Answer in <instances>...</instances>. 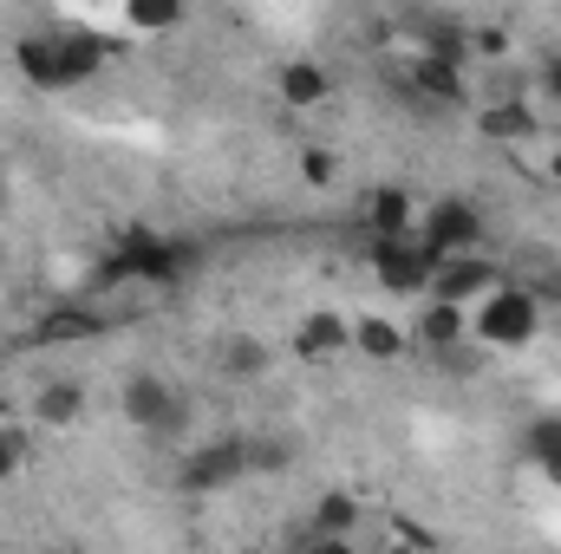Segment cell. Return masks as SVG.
Segmentation results:
<instances>
[{
	"label": "cell",
	"mask_w": 561,
	"mask_h": 554,
	"mask_svg": "<svg viewBox=\"0 0 561 554\" xmlns=\"http://www.w3.org/2000/svg\"><path fill=\"white\" fill-rule=\"evenodd\" d=\"M366 262H373V280L386 293H399V300H424L431 293V275H437V255L424 249L419 235H373Z\"/></svg>",
	"instance_id": "cell-3"
},
{
	"label": "cell",
	"mask_w": 561,
	"mask_h": 554,
	"mask_svg": "<svg viewBox=\"0 0 561 554\" xmlns=\"http://www.w3.org/2000/svg\"><path fill=\"white\" fill-rule=\"evenodd\" d=\"M353 535H359V503H353L346 489L320 496V503H313V529H307V542H320V549H346Z\"/></svg>",
	"instance_id": "cell-17"
},
{
	"label": "cell",
	"mask_w": 561,
	"mask_h": 554,
	"mask_svg": "<svg viewBox=\"0 0 561 554\" xmlns=\"http://www.w3.org/2000/svg\"><path fill=\"white\" fill-rule=\"evenodd\" d=\"M300 176H307V189H333L340 183V157L327 143H307L300 150Z\"/></svg>",
	"instance_id": "cell-23"
},
{
	"label": "cell",
	"mask_w": 561,
	"mask_h": 554,
	"mask_svg": "<svg viewBox=\"0 0 561 554\" xmlns=\"http://www.w3.org/2000/svg\"><path fill=\"white\" fill-rule=\"evenodd\" d=\"M386 542H405V549H431V542H437V535H424V529H412V522H399V529H392V535H386Z\"/></svg>",
	"instance_id": "cell-29"
},
{
	"label": "cell",
	"mask_w": 561,
	"mask_h": 554,
	"mask_svg": "<svg viewBox=\"0 0 561 554\" xmlns=\"http://www.w3.org/2000/svg\"><path fill=\"white\" fill-rule=\"evenodd\" d=\"M33 417L66 430V424H79V417H85V392H79L72 379H53V385H39V399H33Z\"/></svg>",
	"instance_id": "cell-21"
},
{
	"label": "cell",
	"mask_w": 561,
	"mask_h": 554,
	"mask_svg": "<svg viewBox=\"0 0 561 554\" xmlns=\"http://www.w3.org/2000/svg\"><path fill=\"white\" fill-rule=\"evenodd\" d=\"M105 326H112V320H105L92 300H66V307H53V313L33 326V339H39V346H79V339H99Z\"/></svg>",
	"instance_id": "cell-13"
},
{
	"label": "cell",
	"mask_w": 561,
	"mask_h": 554,
	"mask_svg": "<svg viewBox=\"0 0 561 554\" xmlns=\"http://www.w3.org/2000/svg\"><path fill=\"white\" fill-rule=\"evenodd\" d=\"M366 229H373V235H412V229H419V203H412V189H405V183L373 189V196H366Z\"/></svg>",
	"instance_id": "cell-16"
},
{
	"label": "cell",
	"mask_w": 561,
	"mask_h": 554,
	"mask_svg": "<svg viewBox=\"0 0 561 554\" xmlns=\"http://www.w3.org/2000/svg\"><path fill=\"white\" fill-rule=\"evenodd\" d=\"M496 280H510V275H503V268H496L483 249H470V255H444V262H437L431 293H437V300H457V307H470V300H483Z\"/></svg>",
	"instance_id": "cell-8"
},
{
	"label": "cell",
	"mask_w": 561,
	"mask_h": 554,
	"mask_svg": "<svg viewBox=\"0 0 561 554\" xmlns=\"http://www.w3.org/2000/svg\"><path fill=\"white\" fill-rule=\"evenodd\" d=\"M419 346H431V353H444V346H470V307H457V300H437V293H424Z\"/></svg>",
	"instance_id": "cell-15"
},
{
	"label": "cell",
	"mask_w": 561,
	"mask_h": 554,
	"mask_svg": "<svg viewBox=\"0 0 561 554\" xmlns=\"http://www.w3.org/2000/svg\"><path fill=\"white\" fill-rule=\"evenodd\" d=\"M542 333V293L523 280H496L483 300H470V346L483 353H523Z\"/></svg>",
	"instance_id": "cell-2"
},
{
	"label": "cell",
	"mask_w": 561,
	"mask_h": 554,
	"mask_svg": "<svg viewBox=\"0 0 561 554\" xmlns=\"http://www.w3.org/2000/svg\"><path fill=\"white\" fill-rule=\"evenodd\" d=\"M275 99L287 112H320V105H333V72L320 59H280Z\"/></svg>",
	"instance_id": "cell-10"
},
{
	"label": "cell",
	"mask_w": 561,
	"mask_h": 554,
	"mask_svg": "<svg viewBox=\"0 0 561 554\" xmlns=\"http://www.w3.org/2000/svg\"><path fill=\"white\" fill-rule=\"evenodd\" d=\"M0 203H7V170H0Z\"/></svg>",
	"instance_id": "cell-31"
},
{
	"label": "cell",
	"mask_w": 561,
	"mask_h": 554,
	"mask_svg": "<svg viewBox=\"0 0 561 554\" xmlns=\"http://www.w3.org/2000/svg\"><path fill=\"white\" fill-rule=\"evenodd\" d=\"M424 53H437V59H470V26H457V20H431L424 26Z\"/></svg>",
	"instance_id": "cell-22"
},
{
	"label": "cell",
	"mask_w": 561,
	"mask_h": 554,
	"mask_svg": "<svg viewBox=\"0 0 561 554\" xmlns=\"http://www.w3.org/2000/svg\"><path fill=\"white\" fill-rule=\"evenodd\" d=\"M477 131H483L490 143H503V150H523V143L542 138V112H536L529 99L503 92V99H490V105L477 112Z\"/></svg>",
	"instance_id": "cell-9"
},
{
	"label": "cell",
	"mask_w": 561,
	"mask_h": 554,
	"mask_svg": "<svg viewBox=\"0 0 561 554\" xmlns=\"http://www.w3.org/2000/svg\"><path fill=\"white\" fill-rule=\"evenodd\" d=\"M53 39H59V59H66V79H72V85H92V79L112 66V39L92 33V26H59Z\"/></svg>",
	"instance_id": "cell-12"
},
{
	"label": "cell",
	"mask_w": 561,
	"mask_h": 554,
	"mask_svg": "<svg viewBox=\"0 0 561 554\" xmlns=\"http://www.w3.org/2000/svg\"><path fill=\"white\" fill-rule=\"evenodd\" d=\"M412 235L444 262V255H470V249H483L490 222H483V209H477L470 196H437L431 209H419V229H412Z\"/></svg>",
	"instance_id": "cell-4"
},
{
	"label": "cell",
	"mask_w": 561,
	"mask_h": 554,
	"mask_svg": "<svg viewBox=\"0 0 561 554\" xmlns=\"http://www.w3.org/2000/svg\"><path fill=\"white\" fill-rule=\"evenodd\" d=\"M542 176H549V183H561V138L549 143V157H542Z\"/></svg>",
	"instance_id": "cell-30"
},
{
	"label": "cell",
	"mask_w": 561,
	"mask_h": 554,
	"mask_svg": "<svg viewBox=\"0 0 561 554\" xmlns=\"http://www.w3.org/2000/svg\"><path fill=\"white\" fill-rule=\"evenodd\" d=\"M13 66H20V79H26L33 92H72V79H66V59H59V39H53V33H20Z\"/></svg>",
	"instance_id": "cell-11"
},
{
	"label": "cell",
	"mask_w": 561,
	"mask_h": 554,
	"mask_svg": "<svg viewBox=\"0 0 561 554\" xmlns=\"http://www.w3.org/2000/svg\"><path fill=\"white\" fill-rule=\"evenodd\" d=\"M353 353H359V359L392 366V359H405V353H412V333H405V326H392L386 313H366V320H353Z\"/></svg>",
	"instance_id": "cell-18"
},
{
	"label": "cell",
	"mask_w": 561,
	"mask_h": 554,
	"mask_svg": "<svg viewBox=\"0 0 561 554\" xmlns=\"http://www.w3.org/2000/svg\"><path fill=\"white\" fill-rule=\"evenodd\" d=\"M470 53L477 59H503L510 53V33L503 26H470Z\"/></svg>",
	"instance_id": "cell-27"
},
{
	"label": "cell",
	"mask_w": 561,
	"mask_h": 554,
	"mask_svg": "<svg viewBox=\"0 0 561 554\" xmlns=\"http://www.w3.org/2000/svg\"><path fill=\"white\" fill-rule=\"evenodd\" d=\"M412 92L431 99V105H470L463 66H457V59H437V53H419V59H412Z\"/></svg>",
	"instance_id": "cell-14"
},
{
	"label": "cell",
	"mask_w": 561,
	"mask_h": 554,
	"mask_svg": "<svg viewBox=\"0 0 561 554\" xmlns=\"http://www.w3.org/2000/svg\"><path fill=\"white\" fill-rule=\"evenodd\" d=\"M118 405H125V424H138L144 437H176V430L190 424L183 392H176L170 379H157V372H131Z\"/></svg>",
	"instance_id": "cell-6"
},
{
	"label": "cell",
	"mask_w": 561,
	"mask_h": 554,
	"mask_svg": "<svg viewBox=\"0 0 561 554\" xmlns=\"http://www.w3.org/2000/svg\"><path fill=\"white\" fill-rule=\"evenodd\" d=\"M262 470H287V443H275V437H249V476H262Z\"/></svg>",
	"instance_id": "cell-26"
},
{
	"label": "cell",
	"mask_w": 561,
	"mask_h": 554,
	"mask_svg": "<svg viewBox=\"0 0 561 554\" xmlns=\"http://www.w3.org/2000/svg\"><path fill=\"white\" fill-rule=\"evenodd\" d=\"M249 476V437H209V443H196L190 457H183V470H176V483L190 489V496H222V489H236Z\"/></svg>",
	"instance_id": "cell-5"
},
{
	"label": "cell",
	"mask_w": 561,
	"mask_h": 554,
	"mask_svg": "<svg viewBox=\"0 0 561 554\" xmlns=\"http://www.w3.org/2000/svg\"><path fill=\"white\" fill-rule=\"evenodd\" d=\"M536 85H542V99H549V105H561V53H549V59L536 66Z\"/></svg>",
	"instance_id": "cell-28"
},
{
	"label": "cell",
	"mask_w": 561,
	"mask_h": 554,
	"mask_svg": "<svg viewBox=\"0 0 561 554\" xmlns=\"http://www.w3.org/2000/svg\"><path fill=\"white\" fill-rule=\"evenodd\" d=\"M287 353H294L300 366H327V359L353 353V320H346V313H333V307H313V313H300V320H294Z\"/></svg>",
	"instance_id": "cell-7"
},
{
	"label": "cell",
	"mask_w": 561,
	"mask_h": 554,
	"mask_svg": "<svg viewBox=\"0 0 561 554\" xmlns=\"http://www.w3.org/2000/svg\"><path fill=\"white\" fill-rule=\"evenodd\" d=\"M216 366H222V379H262V372L275 366V353H268L255 333H229V339L216 346Z\"/></svg>",
	"instance_id": "cell-19"
},
{
	"label": "cell",
	"mask_w": 561,
	"mask_h": 554,
	"mask_svg": "<svg viewBox=\"0 0 561 554\" xmlns=\"http://www.w3.org/2000/svg\"><path fill=\"white\" fill-rule=\"evenodd\" d=\"M556 293H561V280H556Z\"/></svg>",
	"instance_id": "cell-32"
},
{
	"label": "cell",
	"mask_w": 561,
	"mask_h": 554,
	"mask_svg": "<svg viewBox=\"0 0 561 554\" xmlns=\"http://www.w3.org/2000/svg\"><path fill=\"white\" fill-rule=\"evenodd\" d=\"M190 20V0H125V26L144 39H163Z\"/></svg>",
	"instance_id": "cell-20"
},
{
	"label": "cell",
	"mask_w": 561,
	"mask_h": 554,
	"mask_svg": "<svg viewBox=\"0 0 561 554\" xmlns=\"http://www.w3.org/2000/svg\"><path fill=\"white\" fill-rule=\"evenodd\" d=\"M26 450H33V437H26L20 424H7V430H0V483H7V476L26 463Z\"/></svg>",
	"instance_id": "cell-25"
},
{
	"label": "cell",
	"mask_w": 561,
	"mask_h": 554,
	"mask_svg": "<svg viewBox=\"0 0 561 554\" xmlns=\"http://www.w3.org/2000/svg\"><path fill=\"white\" fill-rule=\"evenodd\" d=\"M529 457L549 470V463H561V417H542L536 430H529Z\"/></svg>",
	"instance_id": "cell-24"
},
{
	"label": "cell",
	"mask_w": 561,
	"mask_h": 554,
	"mask_svg": "<svg viewBox=\"0 0 561 554\" xmlns=\"http://www.w3.org/2000/svg\"><path fill=\"white\" fill-rule=\"evenodd\" d=\"M190 268H196L190 242L157 235V229H125L112 242V255L99 262V287H118V280H131V287H176Z\"/></svg>",
	"instance_id": "cell-1"
}]
</instances>
